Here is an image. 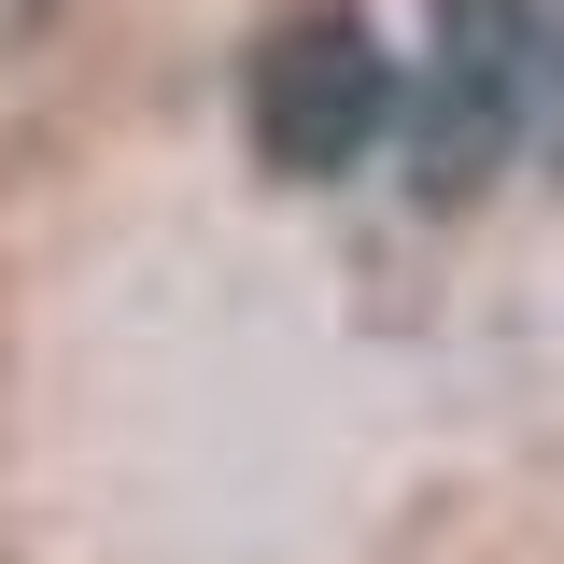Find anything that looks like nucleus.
Masks as SVG:
<instances>
[{
	"instance_id": "nucleus-2",
	"label": "nucleus",
	"mask_w": 564,
	"mask_h": 564,
	"mask_svg": "<svg viewBox=\"0 0 564 564\" xmlns=\"http://www.w3.org/2000/svg\"><path fill=\"white\" fill-rule=\"evenodd\" d=\"M240 113H254V155H269L282 184H339L395 128V57H381V29L352 0H311V14H282L269 43H254Z\"/></svg>"
},
{
	"instance_id": "nucleus-1",
	"label": "nucleus",
	"mask_w": 564,
	"mask_h": 564,
	"mask_svg": "<svg viewBox=\"0 0 564 564\" xmlns=\"http://www.w3.org/2000/svg\"><path fill=\"white\" fill-rule=\"evenodd\" d=\"M536 70H551V0H437V43L395 85V113H410V198H437V212L480 198L522 155Z\"/></svg>"
}]
</instances>
